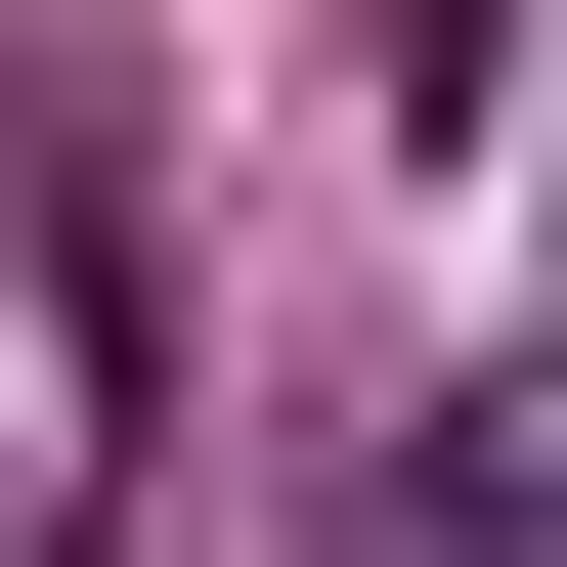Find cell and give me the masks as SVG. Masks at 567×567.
Listing matches in <instances>:
<instances>
[{
    "label": "cell",
    "instance_id": "cell-1",
    "mask_svg": "<svg viewBox=\"0 0 567 567\" xmlns=\"http://www.w3.org/2000/svg\"><path fill=\"white\" fill-rule=\"evenodd\" d=\"M87 524H132V218L0 132V567H87Z\"/></svg>",
    "mask_w": 567,
    "mask_h": 567
},
{
    "label": "cell",
    "instance_id": "cell-2",
    "mask_svg": "<svg viewBox=\"0 0 567 567\" xmlns=\"http://www.w3.org/2000/svg\"><path fill=\"white\" fill-rule=\"evenodd\" d=\"M350 567H524V393H393V524Z\"/></svg>",
    "mask_w": 567,
    "mask_h": 567
},
{
    "label": "cell",
    "instance_id": "cell-3",
    "mask_svg": "<svg viewBox=\"0 0 567 567\" xmlns=\"http://www.w3.org/2000/svg\"><path fill=\"white\" fill-rule=\"evenodd\" d=\"M481 44H524V0H393V132H481Z\"/></svg>",
    "mask_w": 567,
    "mask_h": 567
}]
</instances>
